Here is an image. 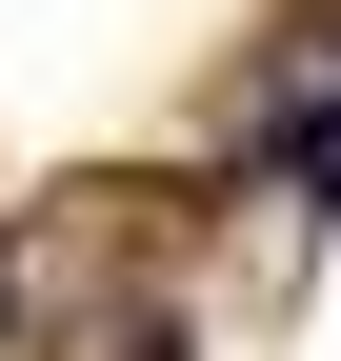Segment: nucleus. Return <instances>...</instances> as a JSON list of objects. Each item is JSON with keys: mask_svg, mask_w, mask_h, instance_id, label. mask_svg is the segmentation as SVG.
<instances>
[{"mask_svg": "<svg viewBox=\"0 0 341 361\" xmlns=\"http://www.w3.org/2000/svg\"><path fill=\"white\" fill-rule=\"evenodd\" d=\"M281 161H302V180H321V201H341V101H321V121H302V141H281Z\"/></svg>", "mask_w": 341, "mask_h": 361, "instance_id": "nucleus-1", "label": "nucleus"}]
</instances>
